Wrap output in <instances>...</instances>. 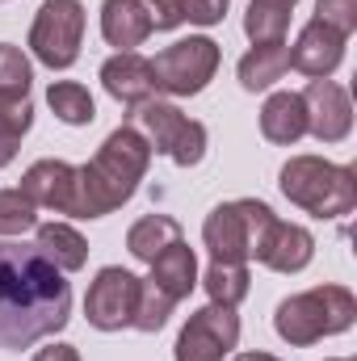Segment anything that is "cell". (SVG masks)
<instances>
[{
  "label": "cell",
  "mask_w": 357,
  "mask_h": 361,
  "mask_svg": "<svg viewBox=\"0 0 357 361\" xmlns=\"http://www.w3.org/2000/svg\"><path fill=\"white\" fill-rule=\"evenodd\" d=\"M307 105V135H315L320 143H341L353 130V101L337 80H311L303 89Z\"/></svg>",
  "instance_id": "obj_12"
},
{
  "label": "cell",
  "mask_w": 357,
  "mask_h": 361,
  "mask_svg": "<svg viewBox=\"0 0 357 361\" xmlns=\"http://www.w3.org/2000/svg\"><path fill=\"white\" fill-rule=\"evenodd\" d=\"M147 8V21L152 30H177L181 25V13H177V0H139Z\"/></svg>",
  "instance_id": "obj_31"
},
{
  "label": "cell",
  "mask_w": 357,
  "mask_h": 361,
  "mask_svg": "<svg viewBox=\"0 0 357 361\" xmlns=\"http://www.w3.org/2000/svg\"><path fill=\"white\" fill-rule=\"evenodd\" d=\"M147 281H156L169 298H189V290L198 286V257H193V248L177 240V244H169L156 261H152V277Z\"/></svg>",
  "instance_id": "obj_18"
},
{
  "label": "cell",
  "mask_w": 357,
  "mask_h": 361,
  "mask_svg": "<svg viewBox=\"0 0 357 361\" xmlns=\"http://www.w3.org/2000/svg\"><path fill=\"white\" fill-rule=\"evenodd\" d=\"M261 135L277 147H290L307 135V105L303 92H273L261 105Z\"/></svg>",
  "instance_id": "obj_17"
},
{
  "label": "cell",
  "mask_w": 357,
  "mask_h": 361,
  "mask_svg": "<svg viewBox=\"0 0 357 361\" xmlns=\"http://www.w3.org/2000/svg\"><path fill=\"white\" fill-rule=\"evenodd\" d=\"M34 126V105L30 97L25 101H0V169L13 164L17 147H21V135Z\"/></svg>",
  "instance_id": "obj_25"
},
{
  "label": "cell",
  "mask_w": 357,
  "mask_h": 361,
  "mask_svg": "<svg viewBox=\"0 0 357 361\" xmlns=\"http://www.w3.org/2000/svg\"><path fill=\"white\" fill-rule=\"evenodd\" d=\"M219 42L214 38H177L173 47H164L156 59H152V80L156 92H169V97H198L214 80L219 72Z\"/></svg>",
  "instance_id": "obj_7"
},
{
  "label": "cell",
  "mask_w": 357,
  "mask_h": 361,
  "mask_svg": "<svg viewBox=\"0 0 357 361\" xmlns=\"http://www.w3.org/2000/svg\"><path fill=\"white\" fill-rule=\"evenodd\" d=\"M294 4H298V0H248L244 34L253 38V47H257V42H286Z\"/></svg>",
  "instance_id": "obj_22"
},
{
  "label": "cell",
  "mask_w": 357,
  "mask_h": 361,
  "mask_svg": "<svg viewBox=\"0 0 357 361\" xmlns=\"http://www.w3.org/2000/svg\"><path fill=\"white\" fill-rule=\"evenodd\" d=\"M38 227V206L21 189H0V235H21Z\"/></svg>",
  "instance_id": "obj_28"
},
{
  "label": "cell",
  "mask_w": 357,
  "mask_h": 361,
  "mask_svg": "<svg viewBox=\"0 0 357 361\" xmlns=\"http://www.w3.org/2000/svg\"><path fill=\"white\" fill-rule=\"evenodd\" d=\"M185 240L181 235V223L177 219H169V214H147V219H139L131 231H126V248H131V257L135 261H143V265H152L169 244H177Z\"/></svg>",
  "instance_id": "obj_21"
},
{
  "label": "cell",
  "mask_w": 357,
  "mask_h": 361,
  "mask_svg": "<svg viewBox=\"0 0 357 361\" xmlns=\"http://www.w3.org/2000/svg\"><path fill=\"white\" fill-rule=\"evenodd\" d=\"M253 257L273 273H303L315 257V240L307 227L298 223H282L273 210L261 219L257 240H253Z\"/></svg>",
  "instance_id": "obj_11"
},
{
  "label": "cell",
  "mask_w": 357,
  "mask_h": 361,
  "mask_svg": "<svg viewBox=\"0 0 357 361\" xmlns=\"http://www.w3.org/2000/svg\"><path fill=\"white\" fill-rule=\"evenodd\" d=\"M152 34V21H147V8L139 0H105L101 4V38L118 51H135L143 47Z\"/></svg>",
  "instance_id": "obj_16"
},
{
  "label": "cell",
  "mask_w": 357,
  "mask_h": 361,
  "mask_svg": "<svg viewBox=\"0 0 357 361\" xmlns=\"http://www.w3.org/2000/svg\"><path fill=\"white\" fill-rule=\"evenodd\" d=\"M265 214L269 206L257 202V197L214 206L202 223V244L210 248V261L214 265H244L253 257V240H257V227H261Z\"/></svg>",
  "instance_id": "obj_8"
},
{
  "label": "cell",
  "mask_w": 357,
  "mask_h": 361,
  "mask_svg": "<svg viewBox=\"0 0 357 361\" xmlns=\"http://www.w3.org/2000/svg\"><path fill=\"white\" fill-rule=\"evenodd\" d=\"M139 286L143 277H135L122 265H105L92 277L89 294H85V315L97 332H122L135 324V307H139Z\"/></svg>",
  "instance_id": "obj_9"
},
{
  "label": "cell",
  "mask_w": 357,
  "mask_h": 361,
  "mask_svg": "<svg viewBox=\"0 0 357 361\" xmlns=\"http://www.w3.org/2000/svg\"><path fill=\"white\" fill-rule=\"evenodd\" d=\"M286 68H290V47H286V42H257V47L240 59L236 72H240V85L248 92H265L286 76Z\"/></svg>",
  "instance_id": "obj_20"
},
{
  "label": "cell",
  "mask_w": 357,
  "mask_h": 361,
  "mask_svg": "<svg viewBox=\"0 0 357 361\" xmlns=\"http://www.w3.org/2000/svg\"><path fill=\"white\" fill-rule=\"evenodd\" d=\"M231 361H282V357H273V353H261V349H257V353H240V357H231Z\"/></svg>",
  "instance_id": "obj_33"
},
{
  "label": "cell",
  "mask_w": 357,
  "mask_h": 361,
  "mask_svg": "<svg viewBox=\"0 0 357 361\" xmlns=\"http://www.w3.org/2000/svg\"><path fill=\"white\" fill-rule=\"evenodd\" d=\"M85 42V4L80 0H42L30 25V51L51 72H68L80 59Z\"/></svg>",
  "instance_id": "obj_6"
},
{
  "label": "cell",
  "mask_w": 357,
  "mask_h": 361,
  "mask_svg": "<svg viewBox=\"0 0 357 361\" xmlns=\"http://www.w3.org/2000/svg\"><path fill=\"white\" fill-rule=\"evenodd\" d=\"M353 319H357V298L345 286H315V290L290 294L273 311L277 336L294 349H307L324 336H337V332L353 328Z\"/></svg>",
  "instance_id": "obj_3"
},
{
  "label": "cell",
  "mask_w": 357,
  "mask_h": 361,
  "mask_svg": "<svg viewBox=\"0 0 357 361\" xmlns=\"http://www.w3.org/2000/svg\"><path fill=\"white\" fill-rule=\"evenodd\" d=\"M315 21H324L349 38L357 30V0H315Z\"/></svg>",
  "instance_id": "obj_29"
},
{
  "label": "cell",
  "mask_w": 357,
  "mask_h": 361,
  "mask_svg": "<svg viewBox=\"0 0 357 361\" xmlns=\"http://www.w3.org/2000/svg\"><path fill=\"white\" fill-rule=\"evenodd\" d=\"M34 361H80V353H76V345H47L34 353Z\"/></svg>",
  "instance_id": "obj_32"
},
{
  "label": "cell",
  "mask_w": 357,
  "mask_h": 361,
  "mask_svg": "<svg viewBox=\"0 0 357 361\" xmlns=\"http://www.w3.org/2000/svg\"><path fill=\"white\" fill-rule=\"evenodd\" d=\"M341 59H345V34H337L332 25H324L315 17L303 25L298 42L290 47V68L311 80H328L341 68Z\"/></svg>",
  "instance_id": "obj_13"
},
{
  "label": "cell",
  "mask_w": 357,
  "mask_h": 361,
  "mask_svg": "<svg viewBox=\"0 0 357 361\" xmlns=\"http://www.w3.org/2000/svg\"><path fill=\"white\" fill-rule=\"evenodd\" d=\"M147 164H152V147L131 122L109 130L97 156L85 169H76V219H101L126 206L139 180L147 177Z\"/></svg>",
  "instance_id": "obj_2"
},
{
  "label": "cell",
  "mask_w": 357,
  "mask_h": 361,
  "mask_svg": "<svg viewBox=\"0 0 357 361\" xmlns=\"http://www.w3.org/2000/svg\"><path fill=\"white\" fill-rule=\"evenodd\" d=\"M236 341H240V315H236V307L210 302V307H202V311L189 315V324L181 328V336H177L173 357L177 361H223L236 349Z\"/></svg>",
  "instance_id": "obj_10"
},
{
  "label": "cell",
  "mask_w": 357,
  "mask_h": 361,
  "mask_svg": "<svg viewBox=\"0 0 357 361\" xmlns=\"http://www.w3.org/2000/svg\"><path fill=\"white\" fill-rule=\"evenodd\" d=\"M131 126L147 139L152 152L169 156L177 169H193L206 156V126L185 118L173 101H143L131 109Z\"/></svg>",
  "instance_id": "obj_5"
},
{
  "label": "cell",
  "mask_w": 357,
  "mask_h": 361,
  "mask_svg": "<svg viewBox=\"0 0 357 361\" xmlns=\"http://www.w3.org/2000/svg\"><path fill=\"white\" fill-rule=\"evenodd\" d=\"M227 4L231 0H177V13L189 25H219L227 17Z\"/></svg>",
  "instance_id": "obj_30"
},
{
  "label": "cell",
  "mask_w": 357,
  "mask_h": 361,
  "mask_svg": "<svg viewBox=\"0 0 357 361\" xmlns=\"http://www.w3.org/2000/svg\"><path fill=\"white\" fill-rule=\"evenodd\" d=\"M21 193L55 214H76V164L68 160H38L25 169L21 177Z\"/></svg>",
  "instance_id": "obj_14"
},
{
  "label": "cell",
  "mask_w": 357,
  "mask_h": 361,
  "mask_svg": "<svg viewBox=\"0 0 357 361\" xmlns=\"http://www.w3.org/2000/svg\"><path fill=\"white\" fill-rule=\"evenodd\" d=\"M101 85H105V92L114 101H122V105L135 109V105L152 101V92H156L152 59H143L139 51H118V55H109L101 63Z\"/></svg>",
  "instance_id": "obj_15"
},
{
  "label": "cell",
  "mask_w": 357,
  "mask_h": 361,
  "mask_svg": "<svg viewBox=\"0 0 357 361\" xmlns=\"http://www.w3.org/2000/svg\"><path fill=\"white\" fill-rule=\"evenodd\" d=\"M59 273H76L89 265V244L76 227L68 223H38V244H34Z\"/></svg>",
  "instance_id": "obj_19"
},
{
  "label": "cell",
  "mask_w": 357,
  "mask_h": 361,
  "mask_svg": "<svg viewBox=\"0 0 357 361\" xmlns=\"http://www.w3.org/2000/svg\"><path fill=\"white\" fill-rule=\"evenodd\" d=\"M277 185L298 210L315 219H341L357 206V173L320 156H290L282 164Z\"/></svg>",
  "instance_id": "obj_4"
},
{
  "label": "cell",
  "mask_w": 357,
  "mask_h": 361,
  "mask_svg": "<svg viewBox=\"0 0 357 361\" xmlns=\"http://www.w3.org/2000/svg\"><path fill=\"white\" fill-rule=\"evenodd\" d=\"M34 85V68L21 55V47L0 42V101H25Z\"/></svg>",
  "instance_id": "obj_26"
},
{
  "label": "cell",
  "mask_w": 357,
  "mask_h": 361,
  "mask_svg": "<svg viewBox=\"0 0 357 361\" xmlns=\"http://www.w3.org/2000/svg\"><path fill=\"white\" fill-rule=\"evenodd\" d=\"M328 361H349V357H328Z\"/></svg>",
  "instance_id": "obj_34"
},
{
  "label": "cell",
  "mask_w": 357,
  "mask_h": 361,
  "mask_svg": "<svg viewBox=\"0 0 357 361\" xmlns=\"http://www.w3.org/2000/svg\"><path fill=\"white\" fill-rule=\"evenodd\" d=\"M202 286H206L210 302H219V307H240V302L248 298V290H253V277H248V265H214V261H210Z\"/></svg>",
  "instance_id": "obj_24"
},
{
  "label": "cell",
  "mask_w": 357,
  "mask_h": 361,
  "mask_svg": "<svg viewBox=\"0 0 357 361\" xmlns=\"http://www.w3.org/2000/svg\"><path fill=\"white\" fill-rule=\"evenodd\" d=\"M72 319V286L34 244H0V349L17 353Z\"/></svg>",
  "instance_id": "obj_1"
},
{
  "label": "cell",
  "mask_w": 357,
  "mask_h": 361,
  "mask_svg": "<svg viewBox=\"0 0 357 361\" xmlns=\"http://www.w3.org/2000/svg\"><path fill=\"white\" fill-rule=\"evenodd\" d=\"M173 307H177V298H169L156 281L143 277V286H139V307H135V324H131V328H139V332H160V328L169 324Z\"/></svg>",
  "instance_id": "obj_27"
},
{
  "label": "cell",
  "mask_w": 357,
  "mask_h": 361,
  "mask_svg": "<svg viewBox=\"0 0 357 361\" xmlns=\"http://www.w3.org/2000/svg\"><path fill=\"white\" fill-rule=\"evenodd\" d=\"M47 105H51L55 118L68 122V126H89L92 118H97L92 92L85 89V85H76V80H55V85L47 89Z\"/></svg>",
  "instance_id": "obj_23"
}]
</instances>
